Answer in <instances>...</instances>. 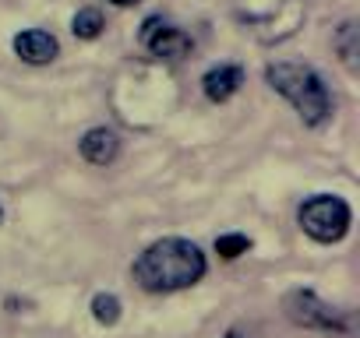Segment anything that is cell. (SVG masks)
<instances>
[{
  "mask_svg": "<svg viewBox=\"0 0 360 338\" xmlns=\"http://www.w3.org/2000/svg\"><path fill=\"white\" fill-rule=\"evenodd\" d=\"M205 268L209 264H205V254L198 243L166 236V240H155L152 247H145L131 271L145 292H176V289L202 282Z\"/></svg>",
  "mask_w": 360,
  "mask_h": 338,
  "instance_id": "obj_1",
  "label": "cell"
},
{
  "mask_svg": "<svg viewBox=\"0 0 360 338\" xmlns=\"http://www.w3.org/2000/svg\"><path fill=\"white\" fill-rule=\"evenodd\" d=\"M265 81L300 113V120L307 127H321L332 116V95L318 71H311L304 64H269Z\"/></svg>",
  "mask_w": 360,
  "mask_h": 338,
  "instance_id": "obj_2",
  "label": "cell"
},
{
  "mask_svg": "<svg viewBox=\"0 0 360 338\" xmlns=\"http://www.w3.org/2000/svg\"><path fill=\"white\" fill-rule=\"evenodd\" d=\"M349 205L335 194H314L300 205V229L318 243H335L349 233Z\"/></svg>",
  "mask_w": 360,
  "mask_h": 338,
  "instance_id": "obj_3",
  "label": "cell"
},
{
  "mask_svg": "<svg viewBox=\"0 0 360 338\" xmlns=\"http://www.w3.org/2000/svg\"><path fill=\"white\" fill-rule=\"evenodd\" d=\"M283 310L286 317L297 324V327H311V331H335V334H346L349 331V320L342 310L328 306L318 292L311 289H293L286 299H283Z\"/></svg>",
  "mask_w": 360,
  "mask_h": 338,
  "instance_id": "obj_4",
  "label": "cell"
},
{
  "mask_svg": "<svg viewBox=\"0 0 360 338\" xmlns=\"http://www.w3.org/2000/svg\"><path fill=\"white\" fill-rule=\"evenodd\" d=\"M141 46L152 57H184V53H191V39L180 32L176 25L162 22V18H145V25H141Z\"/></svg>",
  "mask_w": 360,
  "mask_h": 338,
  "instance_id": "obj_5",
  "label": "cell"
},
{
  "mask_svg": "<svg viewBox=\"0 0 360 338\" xmlns=\"http://www.w3.org/2000/svg\"><path fill=\"white\" fill-rule=\"evenodd\" d=\"M15 53L25 60V64H50V60H57V53H60V43L50 36V32H43V29H25V32H18L15 36Z\"/></svg>",
  "mask_w": 360,
  "mask_h": 338,
  "instance_id": "obj_6",
  "label": "cell"
},
{
  "mask_svg": "<svg viewBox=\"0 0 360 338\" xmlns=\"http://www.w3.org/2000/svg\"><path fill=\"white\" fill-rule=\"evenodd\" d=\"M244 85V71L237 64H219V67H209L205 78H202V88L212 102H226L237 95V88Z\"/></svg>",
  "mask_w": 360,
  "mask_h": 338,
  "instance_id": "obj_7",
  "label": "cell"
},
{
  "mask_svg": "<svg viewBox=\"0 0 360 338\" xmlns=\"http://www.w3.org/2000/svg\"><path fill=\"white\" fill-rule=\"evenodd\" d=\"M78 148H82V155H85L92 165H110V162L117 158V151H120V141H117L113 130L92 127V130L78 141Z\"/></svg>",
  "mask_w": 360,
  "mask_h": 338,
  "instance_id": "obj_8",
  "label": "cell"
},
{
  "mask_svg": "<svg viewBox=\"0 0 360 338\" xmlns=\"http://www.w3.org/2000/svg\"><path fill=\"white\" fill-rule=\"evenodd\" d=\"M71 32H75L78 39H99V36H103V15H99L96 8L78 11L75 22H71Z\"/></svg>",
  "mask_w": 360,
  "mask_h": 338,
  "instance_id": "obj_9",
  "label": "cell"
},
{
  "mask_svg": "<svg viewBox=\"0 0 360 338\" xmlns=\"http://www.w3.org/2000/svg\"><path fill=\"white\" fill-rule=\"evenodd\" d=\"M92 317L99 320V324H117L120 320V299L113 296V292H99V296H92Z\"/></svg>",
  "mask_w": 360,
  "mask_h": 338,
  "instance_id": "obj_10",
  "label": "cell"
},
{
  "mask_svg": "<svg viewBox=\"0 0 360 338\" xmlns=\"http://www.w3.org/2000/svg\"><path fill=\"white\" fill-rule=\"evenodd\" d=\"M335 46H339V53H342V64L353 71V67H356V25H353V22H342V25H339Z\"/></svg>",
  "mask_w": 360,
  "mask_h": 338,
  "instance_id": "obj_11",
  "label": "cell"
},
{
  "mask_svg": "<svg viewBox=\"0 0 360 338\" xmlns=\"http://www.w3.org/2000/svg\"><path fill=\"white\" fill-rule=\"evenodd\" d=\"M248 250H251V240L240 236V233H230V236H219V240H216V254L226 257V261H233V257H240V254H248Z\"/></svg>",
  "mask_w": 360,
  "mask_h": 338,
  "instance_id": "obj_12",
  "label": "cell"
},
{
  "mask_svg": "<svg viewBox=\"0 0 360 338\" xmlns=\"http://www.w3.org/2000/svg\"><path fill=\"white\" fill-rule=\"evenodd\" d=\"M110 4H117V8H134L138 0H110Z\"/></svg>",
  "mask_w": 360,
  "mask_h": 338,
  "instance_id": "obj_13",
  "label": "cell"
},
{
  "mask_svg": "<svg viewBox=\"0 0 360 338\" xmlns=\"http://www.w3.org/2000/svg\"><path fill=\"white\" fill-rule=\"evenodd\" d=\"M226 338H244V334H240V331H237V327H233V331H230V334H226Z\"/></svg>",
  "mask_w": 360,
  "mask_h": 338,
  "instance_id": "obj_14",
  "label": "cell"
},
{
  "mask_svg": "<svg viewBox=\"0 0 360 338\" xmlns=\"http://www.w3.org/2000/svg\"><path fill=\"white\" fill-rule=\"evenodd\" d=\"M0 219H4V208H0Z\"/></svg>",
  "mask_w": 360,
  "mask_h": 338,
  "instance_id": "obj_15",
  "label": "cell"
}]
</instances>
